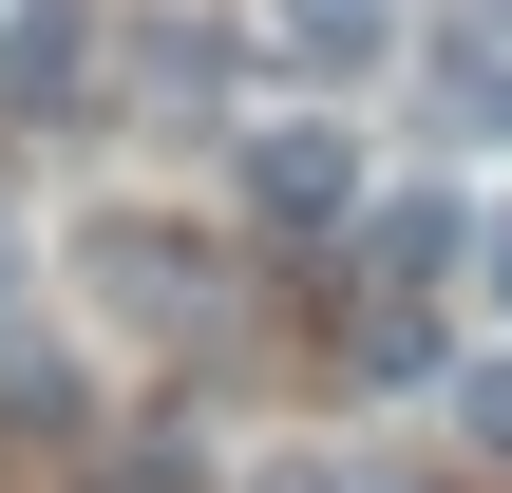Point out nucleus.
Returning a JSON list of instances; mask_svg holds the SVG:
<instances>
[{"instance_id":"obj_4","label":"nucleus","mask_w":512,"mask_h":493,"mask_svg":"<svg viewBox=\"0 0 512 493\" xmlns=\"http://www.w3.org/2000/svg\"><path fill=\"white\" fill-rule=\"evenodd\" d=\"M342 361H361V380H437V323H418V285H380V304L342 323Z\"/></svg>"},{"instance_id":"obj_8","label":"nucleus","mask_w":512,"mask_h":493,"mask_svg":"<svg viewBox=\"0 0 512 493\" xmlns=\"http://www.w3.org/2000/svg\"><path fill=\"white\" fill-rule=\"evenodd\" d=\"M475 266H494V304H512V209H494V228H475Z\"/></svg>"},{"instance_id":"obj_1","label":"nucleus","mask_w":512,"mask_h":493,"mask_svg":"<svg viewBox=\"0 0 512 493\" xmlns=\"http://www.w3.org/2000/svg\"><path fill=\"white\" fill-rule=\"evenodd\" d=\"M247 209H266V228H342V209H361V133L266 114V133H247Z\"/></svg>"},{"instance_id":"obj_7","label":"nucleus","mask_w":512,"mask_h":493,"mask_svg":"<svg viewBox=\"0 0 512 493\" xmlns=\"http://www.w3.org/2000/svg\"><path fill=\"white\" fill-rule=\"evenodd\" d=\"M475 114H494V133H512V57H475Z\"/></svg>"},{"instance_id":"obj_3","label":"nucleus","mask_w":512,"mask_h":493,"mask_svg":"<svg viewBox=\"0 0 512 493\" xmlns=\"http://www.w3.org/2000/svg\"><path fill=\"white\" fill-rule=\"evenodd\" d=\"M76 95H95V19L76 0H19L0 19V114H76Z\"/></svg>"},{"instance_id":"obj_5","label":"nucleus","mask_w":512,"mask_h":493,"mask_svg":"<svg viewBox=\"0 0 512 493\" xmlns=\"http://www.w3.org/2000/svg\"><path fill=\"white\" fill-rule=\"evenodd\" d=\"M266 19H285V57H342V76L399 38V0H266Z\"/></svg>"},{"instance_id":"obj_2","label":"nucleus","mask_w":512,"mask_h":493,"mask_svg":"<svg viewBox=\"0 0 512 493\" xmlns=\"http://www.w3.org/2000/svg\"><path fill=\"white\" fill-rule=\"evenodd\" d=\"M76 266H95L133 323H190V304H209V247H171L152 209H95V228H76Z\"/></svg>"},{"instance_id":"obj_6","label":"nucleus","mask_w":512,"mask_h":493,"mask_svg":"<svg viewBox=\"0 0 512 493\" xmlns=\"http://www.w3.org/2000/svg\"><path fill=\"white\" fill-rule=\"evenodd\" d=\"M456 418H475V437L512 456V361H475V380H456Z\"/></svg>"}]
</instances>
